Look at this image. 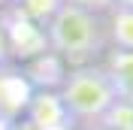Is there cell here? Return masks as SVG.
<instances>
[{"label":"cell","mask_w":133,"mask_h":130,"mask_svg":"<svg viewBox=\"0 0 133 130\" xmlns=\"http://www.w3.org/2000/svg\"><path fill=\"white\" fill-rule=\"evenodd\" d=\"M100 124H103V127H112V130H133V106L115 100V103L106 109V115L100 118Z\"/></svg>","instance_id":"5"},{"label":"cell","mask_w":133,"mask_h":130,"mask_svg":"<svg viewBox=\"0 0 133 130\" xmlns=\"http://www.w3.org/2000/svg\"><path fill=\"white\" fill-rule=\"evenodd\" d=\"M58 103L70 115L94 124L115 103V91L109 85L103 67L85 64V67H76L73 73H66L64 85H61V94H58Z\"/></svg>","instance_id":"2"},{"label":"cell","mask_w":133,"mask_h":130,"mask_svg":"<svg viewBox=\"0 0 133 130\" xmlns=\"http://www.w3.org/2000/svg\"><path fill=\"white\" fill-rule=\"evenodd\" d=\"M106 36L112 40L115 49L133 51V9H124V6H112L109 9Z\"/></svg>","instance_id":"4"},{"label":"cell","mask_w":133,"mask_h":130,"mask_svg":"<svg viewBox=\"0 0 133 130\" xmlns=\"http://www.w3.org/2000/svg\"><path fill=\"white\" fill-rule=\"evenodd\" d=\"M9 57V40H6V33H3V27H0V64Z\"/></svg>","instance_id":"8"},{"label":"cell","mask_w":133,"mask_h":130,"mask_svg":"<svg viewBox=\"0 0 133 130\" xmlns=\"http://www.w3.org/2000/svg\"><path fill=\"white\" fill-rule=\"evenodd\" d=\"M61 0H21V15L30 18V21H36V24H45L55 12H58Z\"/></svg>","instance_id":"6"},{"label":"cell","mask_w":133,"mask_h":130,"mask_svg":"<svg viewBox=\"0 0 133 130\" xmlns=\"http://www.w3.org/2000/svg\"><path fill=\"white\" fill-rule=\"evenodd\" d=\"M61 3H70V6H79V9H88L94 15H103L115 6V0H61Z\"/></svg>","instance_id":"7"},{"label":"cell","mask_w":133,"mask_h":130,"mask_svg":"<svg viewBox=\"0 0 133 130\" xmlns=\"http://www.w3.org/2000/svg\"><path fill=\"white\" fill-rule=\"evenodd\" d=\"M42 33H45V42L61 57L82 64V67H85V61H91L106 46V27H103L100 15H94L88 9H79V6H70V3L58 6V12L45 21Z\"/></svg>","instance_id":"1"},{"label":"cell","mask_w":133,"mask_h":130,"mask_svg":"<svg viewBox=\"0 0 133 130\" xmlns=\"http://www.w3.org/2000/svg\"><path fill=\"white\" fill-rule=\"evenodd\" d=\"M94 130H112V127H103V124H97V127H94Z\"/></svg>","instance_id":"10"},{"label":"cell","mask_w":133,"mask_h":130,"mask_svg":"<svg viewBox=\"0 0 133 130\" xmlns=\"http://www.w3.org/2000/svg\"><path fill=\"white\" fill-rule=\"evenodd\" d=\"M3 3H6V0H0V6H3Z\"/></svg>","instance_id":"11"},{"label":"cell","mask_w":133,"mask_h":130,"mask_svg":"<svg viewBox=\"0 0 133 130\" xmlns=\"http://www.w3.org/2000/svg\"><path fill=\"white\" fill-rule=\"evenodd\" d=\"M103 70H106V79L112 85V91H115V100L133 106V51L112 49Z\"/></svg>","instance_id":"3"},{"label":"cell","mask_w":133,"mask_h":130,"mask_svg":"<svg viewBox=\"0 0 133 130\" xmlns=\"http://www.w3.org/2000/svg\"><path fill=\"white\" fill-rule=\"evenodd\" d=\"M115 6H124V9H133V0H115Z\"/></svg>","instance_id":"9"}]
</instances>
